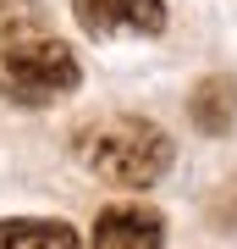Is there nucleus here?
<instances>
[{
    "mask_svg": "<svg viewBox=\"0 0 237 249\" xmlns=\"http://www.w3.org/2000/svg\"><path fill=\"white\" fill-rule=\"evenodd\" d=\"M72 11L94 39H132L166 28V0H72Z\"/></svg>",
    "mask_w": 237,
    "mask_h": 249,
    "instance_id": "7ed1b4c3",
    "label": "nucleus"
},
{
    "mask_svg": "<svg viewBox=\"0 0 237 249\" xmlns=\"http://www.w3.org/2000/svg\"><path fill=\"white\" fill-rule=\"evenodd\" d=\"M33 28H39V0H0V50L17 39H33Z\"/></svg>",
    "mask_w": 237,
    "mask_h": 249,
    "instance_id": "0eeeda50",
    "label": "nucleus"
},
{
    "mask_svg": "<svg viewBox=\"0 0 237 249\" xmlns=\"http://www.w3.org/2000/svg\"><path fill=\"white\" fill-rule=\"evenodd\" d=\"M188 116H193L199 133H226L232 116H237V83L226 78V72L199 78V89L188 94Z\"/></svg>",
    "mask_w": 237,
    "mask_h": 249,
    "instance_id": "39448f33",
    "label": "nucleus"
},
{
    "mask_svg": "<svg viewBox=\"0 0 237 249\" xmlns=\"http://www.w3.org/2000/svg\"><path fill=\"white\" fill-rule=\"evenodd\" d=\"M0 249H83V238L50 216H11L0 222Z\"/></svg>",
    "mask_w": 237,
    "mask_h": 249,
    "instance_id": "423d86ee",
    "label": "nucleus"
},
{
    "mask_svg": "<svg viewBox=\"0 0 237 249\" xmlns=\"http://www.w3.org/2000/svg\"><path fill=\"white\" fill-rule=\"evenodd\" d=\"M83 160L111 188H155L171 172V139L143 116H111L83 139Z\"/></svg>",
    "mask_w": 237,
    "mask_h": 249,
    "instance_id": "f257e3e1",
    "label": "nucleus"
},
{
    "mask_svg": "<svg viewBox=\"0 0 237 249\" xmlns=\"http://www.w3.org/2000/svg\"><path fill=\"white\" fill-rule=\"evenodd\" d=\"M83 83V67L61 39H17L0 50V100L11 106H50Z\"/></svg>",
    "mask_w": 237,
    "mask_h": 249,
    "instance_id": "f03ea898",
    "label": "nucleus"
},
{
    "mask_svg": "<svg viewBox=\"0 0 237 249\" xmlns=\"http://www.w3.org/2000/svg\"><path fill=\"white\" fill-rule=\"evenodd\" d=\"M94 249H166V222L149 205H111L94 222Z\"/></svg>",
    "mask_w": 237,
    "mask_h": 249,
    "instance_id": "20e7f679",
    "label": "nucleus"
}]
</instances>
